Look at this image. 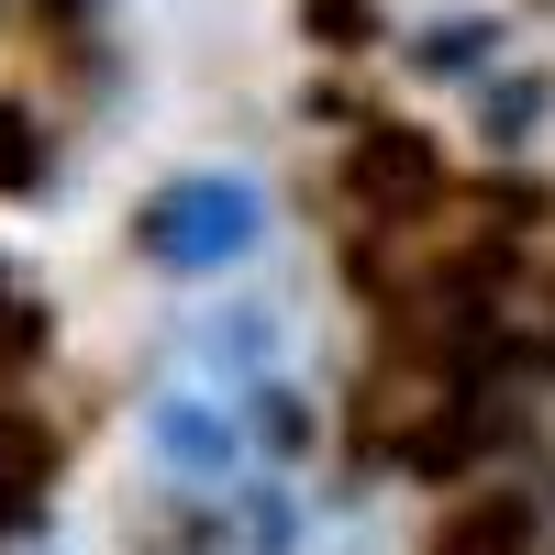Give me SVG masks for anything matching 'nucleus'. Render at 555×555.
<instances>
[{
  "label": "nucleus",
  "mask_w": 555,
  "mask_h": 555,
  "mask_svg": "<svg viewBox=\"0 0 555 555\" xmlns=\"http://www.w3.org/2000/svg\"><path fill=\"white\" fill-rule=\"evenodd\" d=\"M444 555H522V512H478V522L455 533Z\"/></svg>",
  "instance_id": "obj_1"
}]
</instances>
